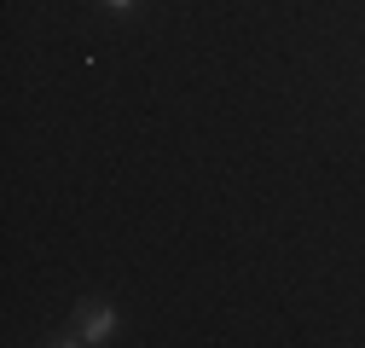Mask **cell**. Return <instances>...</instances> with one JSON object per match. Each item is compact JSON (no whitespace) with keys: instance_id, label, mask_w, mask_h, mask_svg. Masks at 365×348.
<instances>
[{"instance_id":"1","label":"cell","mask_w":365,"mask_h":348,"mask_svg":"<svg viewBox=\"0 0 365 348\" xmlns=\"http://www.w3.org/2000/svg\"><path fill=\"white\" fill-rule=\"evenodd\" d=\"M110 331H116V308H87V314L76 319V331L58 337V342H105Z\"/></svg>"},{"instance_id":"2","label":"cell","mask_w":365,"mask_h":348,"mask_svg":"<svg viewBox=\"0 0 365 348\" xmlns=\"http://www.w3.org/2000/svg\"><path fill=\"white\" fill-rule=\"evenodd\" d=\"M105 6H110V12H133V6H140V0H105Z\"/></svg>"}]
</instances>
